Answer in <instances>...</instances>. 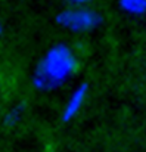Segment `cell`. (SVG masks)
<instances>
[{
	"label": "cell",
	"instance_id": "1",
	"mask_svg": "<svg viewBox=\"0 0 146 152\" xmlns=\"http://www.w3.org/2000/svg\"><path fill=\"white\" fill-rule=\"evenodd\" d=\"M78 68V62L69 48L59 45L46 55L36 74V84L39 89L52 90L61 86Z\"/></svg>",
	"mask_w": 146,
	"mask_h": 152
},
{
	"label": "cell",
	"instance_id": "2",
	"mask_svg": "<svg viewBox=\"0 0 146 152\" xmlns=\"http://www.w3.org/2000/svg\"><path fill=\"white\" fill-rule=\"evenodd\" d=\"M58 22L74 33L90 31L100 22V16L95 10L87 7H72L64 10L58 16Z\"/></svg>",
	"mask_w": 146,
	"mask_h": 152
},
{
	"label": "cell",
	"instance_id": "3",
	"mask_svg": "<svg viewBox=\"0 0 146 152\" xmlns=\"http://www.w3.org/2000/svg\"><path fill=\"white\" fill-rule=\"evenodd\" d=\"M86 89H87L86 86H80V87L72 93L71 99L68 101L66 106H65V111H64V118H65V120L72 118V117L78 112V109L81 108L83 101H84V98H86V92H87Z\"/></svg>",
	"mask_w": 146,
	"mask_h": 152
},
{
	"label": "cell",
	"instance_id": "4",
	"mask_svg": "<svg viewBox=\"0 0 146 152\" xmlns=\"http://www.w3.org/2000/svg\"><path fill=\"white\" fill-rule=\"evenodd\" d=\"M120 6L133 15H142L146 12V0H120Z\"/></svg>",
	"mask_w": 146,
	"mask_h": 152
},
{
	"label": "cell",
	"instance_id": "5",
	"mask_svg": "<svg viewBox=\"0 0 146 152\" xmlns=\"http://www.w3.org/2000/svg\"><path fill=\"white\" fill-rule=\"evenodd\" d=\"M69 3H72V4H75V6H83V4H86V3H90L92 0H68Z\"/></svg>",
	"mask_w": 146,
	"mask_h": 152
}]
</instances>
